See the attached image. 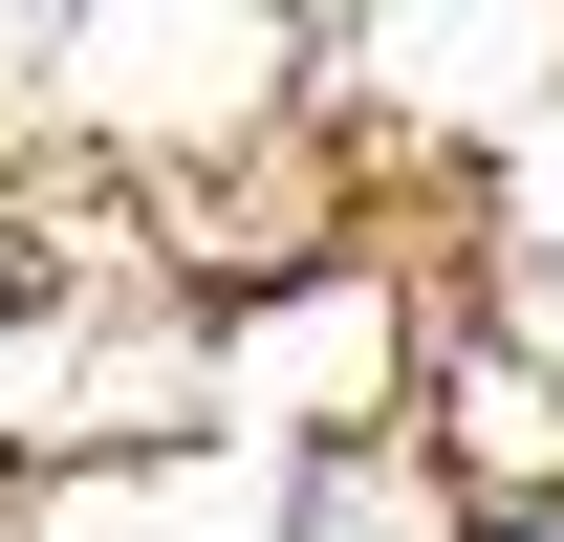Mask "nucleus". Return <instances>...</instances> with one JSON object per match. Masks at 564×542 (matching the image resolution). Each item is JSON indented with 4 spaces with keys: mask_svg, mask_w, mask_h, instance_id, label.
Segmentation results:
<instances>
[{
    "mask_svg": "<svg viewBox=\"0 0 564 542\" xmlns=\"http://www.w3.org/2000/svg\"><path fill=\"white\" fill-rule=\"evenodd\" d=\"M413 456H434L456 521L564 499V369H543V347H434V369H413Z\"/></svg>",
    "mask_w": 564,
    "mask_h": 542,
    "instance_id": "1",
    "label": "nucleus"
},
{
    "mask_svg": "<svg viewBox=\"0 0 564 542\" xmlns=\"http://www.w3.org/2000/svg\"><path fill=\"white\" fill-rule=\"evenodd\" d=\"M456 542H564V499H499V521H456Z\"/></svg>",
    "mask_w": 564,
    "mask_h": 542,
    "instance_id": "3",
    "label": "nucleus"
},
{
    "mask_svg": "<svg viewBox=\"0 0 564 542\" xmlns=\"http://www.w3.org/2000/svg\"><path fill=\"white\" fill-rule=\"evenodd\" d=\"M66 22H87V0H0V66H44V44H66Z\"/></svg>",
    "mask_w": 564,
    "mask_h": 542,
    "instance_id": "2",
    "label": "nucleus"
}]
</instances>
